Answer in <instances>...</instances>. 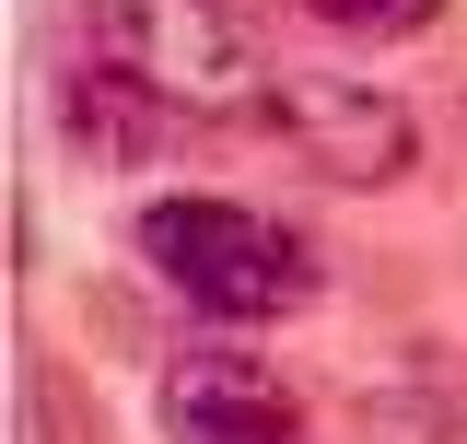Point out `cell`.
<instances>
[{"label":"cell","mask_w":467,"mask_h":444,"mask_svg":"<svg viewBox=\"0 0 467 444\" xmlns=\"http://www.w3.org/2000/svg\"><path fill=\"white\" fill-rule=\"evenodd\" d=\"M164 444H304V397L281 386V363L257 351H175L164 363V397H152Z\"/></svg>","instance_id":"cell-4"},{"label":"cell","mask_w":467,"mask_h":444,"mask_svg":"<svg viewBox=\"0 0 467 444\" xmlns=\"http://www.w3.org/2000/svg\"><path fill=\"white\" fill-rule=\"evenodd\" d=\"M140 258L187 316L211 328H269V316H304L316 304V246L292 234L281 211L257 199H211V187H175L140 211Z\"/></svg>","instance_id":"cell-2"},{"label":"cell","mask_w":467,"mask_h":444,"mask_svg":"<svg viewBox=\"0 0 467 444\" xmlns=\"http://www.w3.org/2000/svg\"><path fill=\"white\" fill-rule=\"evenodd\" d=\"M82 58L164 117H269L281 58L245 0H82Z\"/></svg>","instance_id":"cell-1"},{"label":"cell","mask_w":467,"mask_h":444,"mask_svg":"<svg viewBox=\"0 0 467 444\" xmlns=\"http://www.w3.org/2000/svg\"><path fill=\"white\" fill-rule=\"evenodd\" d=\"M269 129H281L304 175H327V187H398L420 164V117L386 94V82H350V70H281V94H269Z\"/></svg>","instance_id":"cell-3"},{"label":"cell","mask_w":467,"mask_h":444,"mask_svg":"<svg viewBox=\"0 0 467 444\" xmlns=\"http://www.w3.org/2000/svg\"><path fill=\"white\" fill-rule=\"evenodd\" d=\"M327 36H350V48H398V36H420L444 0H304Z\"/></svg>","instance_id":"cell-5"}]
</instances>
